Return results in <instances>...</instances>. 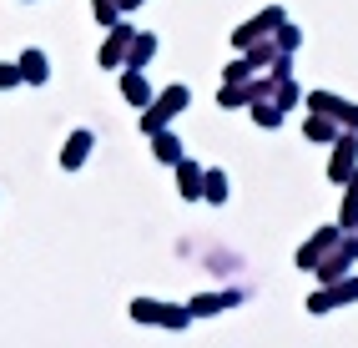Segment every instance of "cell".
Returning <instances> with one entry per match:
<instances>
[{
    "label": "cell",
    "mask_w": 358,
    "mask_h": 348,
    "mask_svg": "<svg viewBox=\"0 0 358 348\" xmlns=\"http://www.w3.org/2000/svg\"><path fill=\"white\" fill-rule=\"evenodd\" d=\"M227 303H237L232 293H207V298H192V313H217V308H227Z\"/></svg>",
    "instance_id": "obj_13"
},
{
    "label": "cell",
    "mask_w": 358,
    "mask_h": 348,
    "mask_svg": "<svg viewBox=\"0 0 358 348\" xmlns=\"http://www.w3.org/2000/svg\"><path fill=\"white\" fill-rule=\"evenodd\" d=\"M202 197L222 202V197H227V177H222V172H202Z\"/></svg>",
    "instance_id": "obj_14"
},
{
    "label": "cell",
    "mask_w": 358,
    "mask_h": 348,
    "mask_svg": "<svg viewBox=\"0 0 358 348\" xmlns=\"http://www.w3.org/2000/svg\"><path fill=\"white\" fill-rule=\"evenodd\" d=\"M152 51H157V41H152V36H131V56H127V66H141Z\"/></svg>",
    "instance_id": "obj_15"
},
{
    "label": "cell",
    "mask_w": 358,
    "mask_h": 348,
    "mask_svg": "<svg viewBox=\"0 0 358 348\" xmlns=\"http://www.w3.org/2000/svg\"><path fill=\"white\" fill-rule=\"evenodd\" d=\"M20 81V71H10V66H0V86H15Z\"/></svg>",
    "instance_id": "obj_21"
},
{
    "label": "cell",
    "mask_w": 358,
    "mask_h": 348,
    "mask_svg": "<svg viewBox=\"0 0 358 348\" xmlns=\"http://www.w3.org/2000/svg\"><path fill=\"white\" fill-rule=\"evenodd\" d=\"M122 91H127V96L141 106V101H147V81H141V66H127V76H122Z\"/></svg>",
    "instance_id": "obj_9"
},
{
    "label": "cell",
    "mask_w": 358,
    "mask_h": 348,
    "mask_svg": "<svg viewBox=\"0 0 358 348\" xmlns=\"http://www.w3.org/2000/svg\"><path fill=\"white\" fill-rule=\"evenodd\" d=\"M308 136H313V142H333V136H338V126H333L323 111H313V116H308Z\"/></svg>",
    "instance_id": "obj_11"
},
{
    "label": "cell",
    "mask_w": 358,
    "mask_h": 348,
    "mask_svg": "<svg viewBox=\"0 0 358 348\" xmlns=\"http://www.w3.org/2000/svg\"><path fill=\"white\" fill-rule=\"evenodd\" d=\"M348 187H353V192H348V202H343V227H358V177L348 182Z\"/></svg>",
    "instance_id": "obj_17"
},
{
    "label": "cell",
    "mask_w": 358,
    "mask_h": 348,
    "mask_svg": "<svg viewBox=\"0 0 358 348\" xmlns=\"http://www.w3.org/2000/svg\"><path fill=\"white\" fill-rule=\"evenodd\" d=\"M20 76H26V81H45V56L26 51V56H20Z\"/></svg>",
    "instance_id": "obj_12"
},
{
    "label": "cell",
    "mask_w": 358,
    "mask_h": 348,
    "mask_svg": "<svg viewBox=\"0 0 358 348\" xmlns=\"http://www.w3.org/2000/svg\"><path fill=\"white\" fill-rule=\"evenodd\" d=\"M348 298H358V277H348V283L338 277V288H333V303H348Z\"/></svg>",
    "instance_id": "obj_18"
},
{
    "label": "cell",
    "mask_w": 358,
    "mask_h": 348,
    "mask_svg": "<svg viewBox=\"0 0 358 348\" xmlns=\"http://www.w3.org/2000/svg\"><path fill=\"white\" fill-rule=\"evenodd\" d=\"M177 182H182V197H202V167H197V161L177 157Z\"/></svg>",
    "instance_id": "obj_7"
},
{
    "label": "cell",
    "mask_w": 358,
    "mask_h": 348,
    "mask_svg": "<svg viewBox=\"0 0 358 348\" xmlns=\"http://www.w3.org/2000/svg\"><path fill=\"white\" fill-rule=\"evenodd\" d=\"M131 26H122V20H111V41L101 45V66H127V51H131Z\"/></svg>",
    "instance_id": "obj_3"
},
{
    "label": "cell",
    "mask_w": 358,
    "mask_h": 348,
    "mask_svg": "<svg viewBox=\"0 0 358 348\" xmlns=\"http://www.w3.org/2000/svg\"><path fill=\"white\" fill-rule=\"evenodd\" d=\"M152 147H157L162 161H177V157H182V142H177L172 131H152Z\"/></svg>",
    "instance_id": "obj_10"
},
{
    "label": "cell",
    "mask_w": 358,
    "mask_h": 348,
    "mask_svg": "<svg viewBox=\"0 0 358 348\" xmlns=\"http://www.w3.org/2000/svg\"><path fill=\"white\" fill-rule=\"evenodd\" d=\"M162 308H166V303H152V298H136V308H131V313H136L141 323H162Z\"/></svg>",
    "instance_id": "obj_16"
},
{
    "label": "cell",
    "mask_w": 358,
    "mask_h": 348,
    "mask_svg": "<svg viewBox=\"0 0 358 348\" xmlns=\"http://www.w3.org/2000/svg\"><path fill=\"white\" fill-rule=\"evenodd\" d=\"M353 161H358V142H353V136H338V152H333V161H328V177L343 182L353 172Z\"/></svg>",
    "instance_id": "obj_5"
},
{
    "label": "cell",
    "mask_w": 358,
    "mask_h": 348,
    "mask_svg": "<svg viewBox=\"0 0 358 348\" xmlns=\"http://www.w3.org/2000/svg\"><path fill=\"white\" fill-rule=\"evenodd\" d=\"M86 152H91V131H76V136L66 142L61 161H66V167H81V161H86Z\"/></svg>",
    "instance_id": "obj_8"
},
{
    "label": "cell",
    "mask_w": 358,
    "mask_h": 348,
    "mask_svg": "<svg viewBox=\"0 0 358 348\" xmlns=\"http://www.w3.org/2000/svg\"><path fill=\"white\" fill-rule=\"evenodd\" d=\"M182 106H187V86H166L162 96H157V106H152L147 116H141V131H147V136H152V131H162V126L172 122V116H177Z\"/></svg>",
    "instance_id": "obj_1"
},
{
    "label": "cell",
    "mask_w": 358,
    "mask_h": 348,
    "mask_svg": "<svg viewBox=\"0 0 358 348\" xmlns=\"http://www.w3.org/2000/svg\"><path fill=\"white\" fill-rule=\"evenodd\" d=\"M96 20L111 26V20H116V0H96Z\"/></svg>",
    "instance_id": "obj_19"
},
{
    "label": "cell",
    "mask_w": 358,
    "mask_h": 348,
    "mask_svg": "<svg viewBox=\"0 0 358 348\" xmlns=\"http://www.w3.org/2000/svg\"><path fill=\"white\" fill-rule=\"evenodd\" d=\"M353 258H358V238H343V232H338V252H333V258H318V277H323V283H338Z\"/></svg>",
    "instance_id": "obj_2"
},
{
    "label": "cell",
    "mask_w": 358,
    "mask_h": 348,
    "mask_svg": "<svg viewBox=\"0 0 358 348\" xmlns=\"http://www.w3.org/2000/svg\"><path fill=\"white\" fill-rule=\"evenodd\" d=\"M116 6H136V0H116Z\"/></svg>",
    "instance_id": "obj_22"
},
{
    "label": "cell",
    "mask_w": 358,
    "mask_h": 348,
    "mask_svg": "<svg viewBox=\"0 0 358 348\" xmlns=\"http://www.w3.org/2000/svg\"><path fill=\"white\" fill-rule=\"evenodd\" d=\"M278 26H282V10H262V15H257V20H248V26L237 31L232 41H237V45H252L257 36H268V31H278Z\"/></svg>",
    "instance_id": "obj_4"
},
{
    "label": "cell",
    "mask_w": 358,
    "mask_h": 348,
    "mask_svg": "<svg viewBox=\"0 0 358 348\" xmlns=\"http://www.w3.org/2000/svg\"><path fill=\"white\" fill-rule=\"evenodd\" d=\"M278 45H282V51H293V45H298V31H293V26H278Z\"/></svg>",
    "instance_id": "obj_20"
},
{
    "label": "cell",
    "mask_w": 358,
    "mask_h": 348,
    "mask_svg": "<svg viewBox=\"0 0 358 348\" xmlns=\"http://www.w3.org/2000/svg\"><path fill=\"white\" fill-rule=\"evenodd\" d=\"M333 242H338V227H323L308 247H298V268H318V258H323V252H328Z\"/></svg>",
    "instance_id": "obj_6"
}]
</instances>
